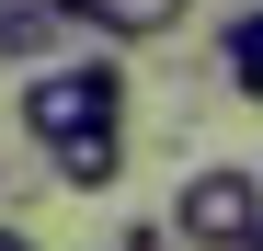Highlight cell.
<instances>
[{
	"instance_id": "cell-2",
	"label": "cell",
	"mask_w": 263,
	"mask_h": 251,
	"mask_svg": "<svg viewBox=\"0 0 263 251\" xmlns=\"http://www.w3.org/2000/svg\"><path fill=\"white\" fill-rule=\"evenodd\" d=\"M252 228H263V172L195 160V172L172 183V240L183 251H252Z\"/></svg>"
},
{
	"instance_id": "cell-3",
	"label": "cell",
	"mask_w": 263,
	"mask_h": 251,
	"mask_svg": "<svg viewBox=\"0 0 263 251\" xmlns=\"http://www.w3.org/2000/svg\"><path fill=\"white\" fill-rule=\"evenodd\" d=\"M46 160H58V183H69V194H115V183H126V114L46 137Z\"/></svg>"
},
{
	"instance_id": "cell-9",
	"label": "cell",
	"mask_w": 263,
	"mask_h": 251,
	"mask_svg": "<svg viewBox=\"0 0 263 251\" xmlns=\"http://www.w3.org/2000/svg\"><path fill=\"white\" fill-rule=\"evenodd\" d=\"M0 251H34V228H23V217H0Z\"/></svg>"
},
{
	"instance_id": "cell-4",
	"label": "cell",
	"mask_w": 263,
	"mask_h": 251,
	"mask_svg": "<svg viewBox=\"0 0 263 251\" xmlns=\"http://www.w3.org/2000/svg\"><path fill=\"white\" fill-rule=\"evenodd\" d=\"M46 57H69L58 0H0V69H46Z\"/></svg>"
},
{
	"instance_id": "cell-5",
	"label": "cell",
	"mask_w": 263,
	"mask_h": 251,
	"mask_svg": "<svg viewBox=\"0 0 263 251\" xmlns=\"http://www.w3.org/2000/svg\"><path fill=\"white\" fill-rule=\"evenodd\" d=\"M195 0H115L103 12V46H160V34H183Z\"/></svg>"
},
{
	"instance_id": "cell-8",
	"label": "cell",
	"mask_w": 263,
	"mask_h": 251,
	"mask_svg": "<svg viewBox=\"0 0 263 251\" xmlns=\"http://www.w3.org/2000/svg\"><path fill=\"white\" fill-rule=\"evenodd\" d=\"M103 12H115V0H58V23H69V34H103Z\"/></svg>"
},
{
	"instance_id": "cell-7",
	"label": "cell",
	"mask_w": 263,
	"mask_h": 251,
	"mask_svg": "<svg viewBox=\"0 0 263 251\" xmlns=\"http://www.w3.org/2000/svg\"><path fill=\"white\" fill-rule=\"evenodd\" d=\"M115 251H183V240H172V217H126V228H115Z\"/></svg>"
},
{
	"instance_id": "cell-1",
	"label": "cell",
	"mask_w": 263,
	"mask_h": 251,
	"mask_svg": "<svg viewBox=\"0 0 263 251\" xmlns=\"http://www.w3.org/2000/svg\"><path fill=\"white\" fill-rule=\"evenodd\" d=\"M103 114H126V46L23 69V137H34V149H46V137H69V126H103Z\"/></svg>"
},
{
	"instance_id": "cell-10",
	"label": "cell",
	"mask_w": 263,
	"mask_h": 251,
	"mask_svg": "<svg viewBox=\"0 0 263 251\" xmlns=\"http://www.w3.org/2000/svg\"><path fill=\"white\" fill-rule=\"evenodd\" d=\"M252 251H263V228H252Z\"/></svg>"
},
{
	"instance_id": "cell-6",
	"label": "cell",
	"mask_w": 263,
	"mask_h": 251,
	"mask_svg": "<svg viewBox=\"0 0 263 251\" xmlns=\"http://www.w3.org/2000/svg\"><path fill=\"white\" fill-rule=\"evenodd\" d=\"M217 57H229V103H263V0L217 34Z\"/></svg>"
}]
</instances>
